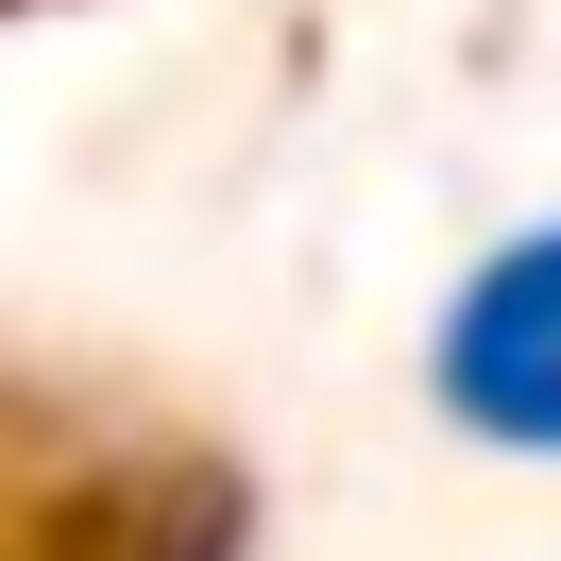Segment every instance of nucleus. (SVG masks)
Instances as JSON below:
<instances>
[{
  "label": "nucleus",
  "instance_id": "1",
  "mask_svg": "<svg viewBox=\"0 0 561 561\" xmlns=\"http://www.w3.org/2000/svg\"><path fill=\"white\" fill-rule=\"evenodd\" d=\"M425 391H443L459 443H493V459H561V221L493 239L477 273L443 289V323H425Z\"/></svg>",
  "mask_w": 561,
  "mask_h": 561
}]
</instances>
